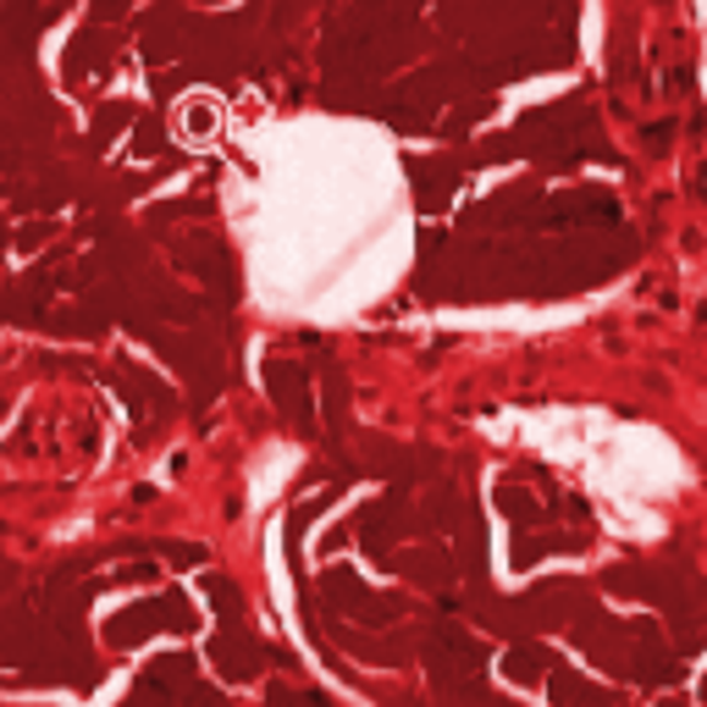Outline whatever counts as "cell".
Here are the masks:
<instances>
[{
  "instance_id": "7a4b0ae2",
  "label": "cell",
  "mask_w": 707,
  "mask_h": 707,
  "mask_svg": "<svg viewBox=\"0 0 707 707\" xmlns=\"http://www.w3.org/2000/svg\"><path fill=\"white\" fill-rule=\"evenodd\" d=\"M508 669H514V680H542V674H548V658H542L537 647H519V652L508 658Z\"/></svg>"
},
{
  "instance_id": "277c9868",
  "label": "cell",
  "mask_w": 707,
  "mask_h": 707,
  "mask_svg": "<svg viewBox=\"0 0 707 707\" xmlns=\"http://www.w3.org/2000/svg\"><path fill=\"white\" fill-rule=\"evenodd\" d=\"M669 95H691V67H674V72H669Z\"/></svg>"
},
{
  "instance_id": "3957f363",
  "label": "cell",
  "mask_w": 707,
  "mask_h": 707,
  "mask_svg": "<svg viewBox=\"0 0 707 707\" xmlns=\"http://www.w3.org/2000/svg\"><path fill=\"white\" fill-rule=\"evenodd\" d=\"M669 144H674V122H652V128H647V149H652V155H663Z\"/></svg>"
},
{
  "instance_id": "5b68a950",
  "label": "cell",
  "mask_w": 707,
  "mask_h": 707,
  "mask_svg": "<svg viewBox=\"0 0 707 707\" xmlns=\"http://www.w3.org/2000/svg\"><path fill=\"white\" fill-rule=\"evenodd\" d=\"M696 696H702V702H707V674H702V691H696Z\"/></svg>"
},
{
  "instance_id": "6da1fadb",
  "label": "cell",
  "mask_w": 707,
  "mask_h": 707,
  "mask_svg": "<svg viewBox=\"0 0 707 707\" xmlns=\"http://www.w3.org/2000/svg\"><path fill=\"white\" fill-rule=\"evenodd\" d=\"M631 680L636 685H674L680 680V652L658 636V625H631Z\"/></svg>"
}]
</instances>
